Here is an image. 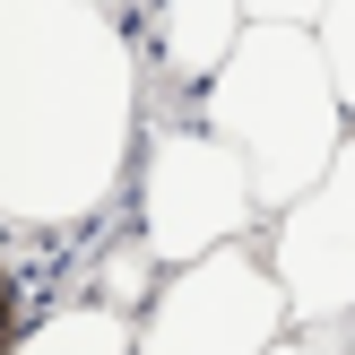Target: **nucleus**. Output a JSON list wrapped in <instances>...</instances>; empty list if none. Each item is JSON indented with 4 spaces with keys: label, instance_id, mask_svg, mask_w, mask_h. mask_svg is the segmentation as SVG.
Here are the masks:
<instances>
[{
    "label": "nucleus",
    "instance_id": "nucleus-11",
    "mask_svg": "<svg viewBox=\"0 0 355 355\" xmlns=\"http://www.w3.org/2000/svg\"><path fill=\"white\" fill-rule=\"evenodd\" d=\"M321 0H243V17H286V26H312Z\"/></svg>",
    "mask_w": 355,
    "mask_h": 355
},
{
    "label": "nucleus",
    "instance_id": "nucleus-14",
    "mask_svg": "<svg viewBox=\"0 0 355 355\" xmlns=\"http://www.w3.org/2000/svg\"><path fill=\"white\" fill-rule=\"evenodd\" d=\"M347 355H355V338H347Z\"/></svg>",
    "mask_w": 355,
    "mask_h": 355
},
{
    "label": "nucleus",
    "instance_id": "nucleus-2",
    "mask_svg": "<svg viewBox=\"0 0 355 355\" xmlns=\"http://www.w3.org/2000/svg\"><path fill=\"white\" fill-rule=\"evenodd\" d=\"M200 130H217L243 156L260 208H286L329 165V148L347 139V104L329 87V69H321L312 26L243 17L225 61L200 78Z\"/></svg>",
    "mask_w": 355,
    "mask_h": 355
},
{
    "label": "nucleus",
    "instance_id": "nucleus-8",
    "mask_svg": "<svg viewBox=\"0 0 355 355\" xmlns=\"http://www.w3.org/2000/svg\"><path fill=\"white\" fill-rule=\"evenodd\" d=\"M312 44H321V69H329V87H338L347 121H355V0H321V9H312Z\"/></svg>",
    "mask_w": 355,
    "mask_h": 355
},
{
    "label": "nucleus",
    "instance_id": "nucleus-3",
    "mask_svg": "<svg viewBox=\"0 0 355 355\" xmlns=\"http://www.w3.org/2000/svg\"><path fill=\"white\" fill-rule=\"evenodd\" d=\"M139 243L156 252V269H182V260L217 252V243H243L260 217L252 200V173L243 156L225 148L217 130H148L139 139Z\"/></svg>",
    "mask_w": 355,
    "mask_h": 355
},
{
    "label": "nucleus",
    "instance_id": "nucleus-10",
    "mask_svg": "<svg viewBox=\"0 0 355 355\" xmlns=\"http://www.w3.org/2000/svg\"><path fill=\"white\" fill-rule=\"evenodd\" d=\"M35 277H26V260H17V252H0V355H9V338H17V329H26V304H35Z\"/></svg>",
    "mask_w": 355,
    "mask_h": 355
},
{
    "label": "nucleus",
    "instance_id": "nucleus-12",
    "mask_svg": "<svg viewBox=\"0 0 355 355\" xmlns=\"http://www.w3.org/2000/svg\"><path fill=\"white\" fill-rule=\"evenodd\" d=\"M260 355H329V347H321V338H286V329H277V338L260 347Z\"/></svg>",
    "mask_w": 355,
    "mask_h": 355
},
{
    "label": "nucleus",
    "instance_id": "nucleus-1",
    "mask_svg": "<svg viewBox=\"0 0 355 355\" xmlns=\"http://www.w3.org/2000/svg\"><path fill=\"white\" fill-rule=\"evenodd\" d=\"M139 52L104 0H0V234L61 243L130 182Z\"/></svg>",
    "mask_w": 355,
    "mask_h": 355
},
{
    "label": "nucleus",
    "instance_id": "nucleus-7",
    "mask_svg": "<svg viewBox=\"0 0 355 355\" xmlns=\"http://www.w3.org/2000/svg\"><path fill=\"white\" fill-rule=\"evenodd\" d=\"M9 355H130V312L104 295H69V304L35 312L9 338Z\"/></svg>",
    "mask_w": 355,
    "mask_h": 355
},
{
    "label": "nucleus",
    "instance_id": "nucleus-13",
    "mask_svg": "<svg viewBox=\"0 0 355 355\" xmlns=\"http://www.w3.org/2000/svg\"><path fill=\"white\" fill-rule=\"evenodd\" d=\"M104 9H113V17H130V9H139V0H104Z\"/></svg>",
    "mask_w": 355,
    "mask_h": 355
},
{
    "label": "nucleus",
    "instance_id": "nucleus-6",
    "mask_svg": "<svg viewBox=\"0 0 355 355\" xmlns=\"http://www.w3.org/2000/svg\"><path fill=\"white\" fill-rule=\"evenodd\" d=\"M139 9H148V35H156V69L173 87H200L243 26V0H139Z\"/></svg>",
    "mask_w": 355,
    "mask_h": 355
},
{
    "label": "nucleus",
    "instance_id": "nucleus-9",
    "mask_svg": "<svg viewBox=\"0 0 355 355\" xmlns=\"http://www.w3.org/2000/svg\"><path fill=\"white\" fill-rule=\"evenodd\" d=\"M148 286H156V252H148V243H113V252H104L96 260V295H104V304H121V312H139V304H148Z\"/></svg>",
    "mask_w": 355,
    "mask_h": 355
},
{
    "label": "nucleus",
    "instance_id": "nucleus-4",
    "mask_svg": "<svg viewBox=\"0 0 355 355\" xmlns=\"http://www.w3.org/2000/svg\"><path fill=\"white\" fill-rule=\"evenodd\" d=\"M286 329V295H277L269 260H252L243 243L182 260L165 286H148L130 321V355H260Z\"/></svg>",
    "mask_w": 355,
    "mask_h": 355
},
{
    "label": "nucleus",
    "instance_id": "nucleus-5",
    "mask_svg": "<svg viewBox=\"0 0 355 355\" xmlns=\"http://www.w3.org/2000/svg\"><path fill=\"white\" fill-rule=\"evenodd\" d=\"M269 277L286 295V321H304V329L355 321V121L329 148V165L277 208Z\"/></svg>",
    "mask_w": 355,
    "mask_h": 355
}]
</instances>
